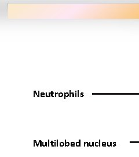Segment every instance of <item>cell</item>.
I'll list each match as a JSON object with an SVG mask.
<instances>
[{
	"label": "cell",
	"instance_id": "9",
	"mask_svg": "<svg viewBox=\"0 0 139 157\" xmlns=\"http://www.w3.org/2000/svg\"><path fill=\"white\" fill-rule=\"evenodd\" d=\"M42 146L43 147H46L45 146V143L44 142H42Z\"/></svg>",
	"mask_w": 139,
	"mask_h": 157
},
{
	"label": "cell",
	"instance_id": "7",
	"mask_svg": "<svg viewBox=\"0 0 139 157\" xmlns=\"http://www.w3.org/2000/svg\"><path fill=\"white\" fill-rule=\"evenodd\" d=\"M35 144H36V146H39L40 143H39H39H37V142L35 141Z\"/></svg>",
	"mask_w": 139,
	"mask_h": 157
},
{
	"label": "cell",
	"instance_id": "2",
	"mask_svg": "<svg viewBox=\"0 0 139 157\" xmlns=\"http://www.w3.org/2000/svg\"><path fill=\"white\" fill-rule=\"evenodd\" d=\"M70 146V143L69 142H67L65 140V146L66 147H68Z\"/></svg>",
	"mask_w": 139,
	"mask_h": 157
},
{
	"label": "cell",
	"instance_id": "11",
	"mask_svg": "<svg viewBox=\"0 0 139 157\" xmlns=\"http://www.w3.org/2000/svg\"><path fill=\"white\" fill-rule=\"evenodd\" d=\"M86 146H87V147L89 146V143H86Z\"/></svg>",
	"mask_w": 139,
	"mask_h": 157
},
{
	"label": "cell",
	"instance_id": "4",
	"mask_svg": "<svg viewBox=\"0 0 139 157\" xmlns=\"http://www.w3.org/2000/svg\"><path fill=\"white\" fill-rule=\"evenodd\" d=\"M70 145L71 147H74V146H75V143H74V142H71V143H70Z\"/></svg>",
	"mask_w": 139,
	"mask_h": 157
},
{
	"label": "cell",
	"instance_id": "10",
	"mask_svg": "<svg viewBox=\"0 0 139 157\" xmlns=\"http://www.w3.org/2000/svg\"><path fill=\"white\" fill-rule=\"evenodd\" d=\"M95 145H96V146H99V143H98L97 142H96V143H95Z\"/></svg>",
	"mask_w": 139,
	"mask_h": 157
},
{
	"label": "cell",
	"instance_id": "5",
	"mask_svg": "<svg viewBox=\"0 0 139 157\" xmlns=\"http://www.w3.org/2000/svg\"><path fill=\"white\" fill-rule=\"evenodd\" d=\"M50 144H51V146H52V147H54V146H55V143H54V142L52 141H51Z\"/></svg>",
	"mask_w": 139,
	"mask_h": 157
},
{
	"label": "cell",
	"instance_id": "1",
	"mask_svg": "<svg viewBox=\"0 0 139 157\" xmlns=\"http://www.w3.org/2000/svg\"><path fill=\"white\" fill-rule=\"evenodd\" d=\"M75 146H77V147H80L81 146V141L79 140L78 142L75 143Z\"/></svg>",
	"mask_w": 139,
	"mask_h": 157
},
{
	"label": "cell",
	"instance_id": "6",
	"mask_svg": "<svg viewBox=\"0 0 139 157\" xmlns=\"http://www.w3.org/2000/svg\"><path fill=\"white\" fill-rule=\"evenodd\" d=\"M93 146H94V143H89V146L92 147Z\"/></svg>",
	"mask_w": 139,
	"mask_h": 157
},
{
	"label": "cell",
	"instance_id": "3",
	"mask_svg": "<svg viewBox=\"0 0 139 157\" xmlns=\"http://www.w3.org/2000/svg\"><path fill=\"white\" fill-rule=\"evenodd\" d=\"M64 145H65V143L64 142H60V144H59V146L60 147H63Z\"/></svg>",
	"mask_w": 139,
	"mask_h": 157
},
{
	"label": "cell",
	"instance_id": "12",
	"mask_svg": "<svg viewBox=\"0 0 139 157\" xmlns=\"http://www.w3.org/2000/svg\"><path fill=\"white\" fill-rule=\"evenodd\" d=\"M106 145V143H103V146H105Z\"/></svg>",
	"mask_w": 139,
	"mask_h": 157
},
{
	"label": "cell",
	"instance_id": "8",
	"mask_svg": "<svg viewBox=\"0 0 139 157\" xmlns=\"http://www.w3.org/2000/svg\"><path fill=\"white\" fill-rule=\"evenodd\" d=\"M39 143H40V146L42 147V141L39 140Z\"/></svg>",
	"mask_w": 139,
	"mask_h": 157
}]
</instances>
